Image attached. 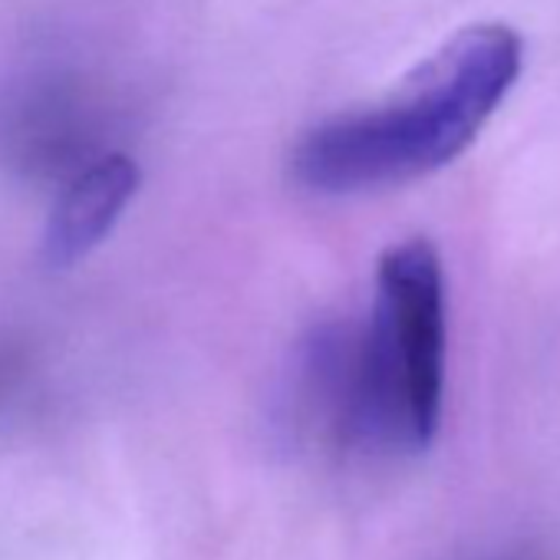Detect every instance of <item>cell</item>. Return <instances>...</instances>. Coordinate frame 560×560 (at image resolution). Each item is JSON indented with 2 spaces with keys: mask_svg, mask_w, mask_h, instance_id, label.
I'll use <instances>...</instances> for the list:
<instances>
[{
  "mask_svg": "<svg viewBox=\"0 0 560 560\" xmlns=\"http://www.w3.org/2000/svg\"><path fill=\"white\" fill-rule=\"evenodd\" d=\"M142 185L136 159L109 152L83 165L54 205L44 234V260L54 270H67L90 257L119 224Z\"/></svg>",
  "mask_w": 560,
  "mask_h": 560,
  "instance_id": "cell-3",
  "label": "cell"
},
{
  "mask_svg": "<svg viewBox=\"0 0 560 560\" xmlns=\"http://www.w3.org/2000/svg\"><path fill=\"white\" fill-rule=\"evenodd\" d=\"M521 67L524 40L514 27H462L386 100L314 126L291 155L294 178L317 195H366L425 178L478 139Z\"/></svg>",
  "mask_w": 560,
  "mask_h": 560,
  "instance_id": "cell-1",
  "label": "cell"
},
{
  "mask_svg": "<svg viewBox=\"0 0 560 560\" xmlns=\"http://www.w3.org/2000/svg\"><path fill=\"white\" fill-rule=\"evenodd\" d=\"M18 373H21V366H18V357L4 350V353H0V399L8 396V389L14 386Z\"/></svg>",
  "mask_w": 560,
  "mask_h": 560,
  "instance_id": "cell-4",
  "label": "cell"
},
{
  "mask_svg": "<svg viewBox=\"0 0 560 560\" xmlns=\"http://www.w3.org/2000/svg\"><path fill=\"white\" fill-rule=\"evenodd\" d=\"M327 366L330 432L347 445L425 452L445 402V273L425 237L383 250L370 320L337 330Z\"/></svg>",
  "mask_w": 560,
  "mask_h": 560,
  "instance_id": "cell-2",
  "label": "cell"
}]
</instances>
